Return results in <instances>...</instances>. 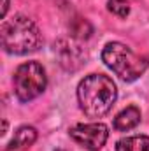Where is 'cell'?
Wrapping results in <instances>:
<instances>
[{
  "mask_svg": "<svg viewBox=\"0 0 149 151\" xmlns=\"http://www.w3.org/2000/svg\"><path fill=\"white\" fill-rule=\"evenodd\" d=\"M37 141V130L34 127H19L12 137V141L9 142L7 146V151H21V150H27L30 148L34 142Z\"/></svg>",
  "mask_w": 149,
  "mask_h": 151,
  "instance_id": "7",
  "label": "cell"
},
{
  "mask_svg": "<svg viewBox=\"0 0 149 151\" xmlns=\"http://www.w3.org/2000/svg\"><path fill=\"white\" fill-rule=\"evenodd\" d=\"M70 137L84 150L98 151L107 142L109 130L104 123H81L70 128Z\"/></svg>",
  "mask_w": 149,
  "mask_h": 151,
  "instance_id": "5",
  "label": "cell"
},
{
  "mask_svg": "<svg viewBox=\"0 0 149 151\" xmlns=\"http://www.w3.org/2000/svg\"><path fill=\"white\" fill-rule=\"evenodd\" d=\"M116 151H149V137L148 135H133L117 141Z\"/></svg>",
  "mask_w": 149,
  "mask_h": 151,
  "instance_id": "9",
  "label": "cell"
},
{
  "mask_svg": "<svg viewBox=\"0 0 149 151\" xmlns=\"http://www.w3.org/2000/svg\"><path fill=\"white\" fill-rule=\"evenodd\" d=\"M69 28L75 39H90L93 34V27L90 25V21L86 18H81V16H74L69 21Z\"/></svg>",
  "mask_w": 149,
  "mask_h": 151,
  "instance_id": "10",
  "label": "cell"
},
{
  "mask_svg": "<svg viewBox=\"0 0 149 151\" xmlns=\"http://www.w3.org/2000/svg\"><path fill=\"white\" fill-rule=\"evenodd\" d=\"M0 39L4 51L11 55H27L39 49L42 37L37 25L23 14H16L11 19H5L0 28Z\"/></svg>",
  "mask_w": 149,
  "mask_h": 151,
  "instance_id": "2",
  "label": "cell"
},
{
  "mask_svg": "<svg viewBox=\"0 0 149 151\" xmlns=\"http://www.w3.org/2000/svg\"><path fill=\"white\" fill-rule=\"evenodd\" d=\"M56 151H67V150H56Z\"/></svg>",
  "mask_w": 149,
  "mask_h": 151,
  "instance_id": "13",
  "label": "cell"
},
{
  "mask_svg": "<svg viewBox=\"0 0 149 151\" xmlns=\"http://www.w3.org/2000/svg\"><path fill=\"white\" fill-rule=\"evenodd\" d=\"M54 53L60 60V65L69 72L79 70L86 58L84 49L72 39H60L54 44Z\"/></svg>",
  "mask_w": 149,
  "mask_h": 151,
  "instance_id": "6",
  "label": "cell"
},
{
  "mask_svg": "<svg viewBox=\"0 0 149 151\" xmlns=\"http://www.w3.org/2000/svg\"><path fill=\"white\" fill-rule=\"evenodd\" d=\"M12 83H14V93H16L18 100L30 102V100L37 99L46 90L47 77H46V70L42 69L40 63L27 62L16 69Z\"/></svg>",
  "mask_w": 149,
  "mask_h": 151,
  "instance_id": "4",
  "label": "cell"
},
{
  "mask_svg": "<svg viewBox=\"0 0 149 151\" xmlns=\"http://www.w3.org/2000/svg\"><path fill=\"white\" fill-rule=\"evenodd\" d=\"M7 9H9V0H4L2 2V16L5 18V14H7Z\"/></svg>",
  "mask_w": 149,
  "mask_h": 151,
  "instance_id": "12",
  "label": "cell"
},
{
  "mask_svg": "<svg viewBox=\"0 0 149 151\" xmlns=\"http://www.w3.org/2000/svg\"><path fill=\"white\" fill-rule=\"evenodd\" d=\"M117 97L116 84L109 76L90 74L77 86V100L82 113L90 118H102L112 109Z\"/></svg>",
  "mask_w": 149,
  "mask_h": 151,
  "instance_id": "1",
  "label": "cell"
},
{
  "mask_svg": "<svg viewBox=\"0 0 149 151\" xmlns=\"http://www.w3.org/2000/svg\"><path fill=\"white\" fill-rule=\"evenodd\" d=\"M140 123V111L135 106H130L126 109H123L121 113L114 118V128L119 132H126L135 128Z\"/></svg>",
  "mask_w": 149,
  "mask_h": 151,
  "instance_id": "8",
  "label": "cell"
},
{
  "mask_svg": "<svg viewBox=\"0 0 149 151\" xmlns=\"http://www.w3.org/2000/svg\"><path fill=\"white\" fill-rule=\"evenodd\" d=\"M107 9L112 14H116L117 18H126L130 14V5L126 0H109L107 2Z\"/></svg>",
  "mask_w": 149,
  "mask_h": 151,
  "instance_id": "11",
  "label": "cell"
},
{
  "mask_svg": "<svg viewBox=\"0 0 149 151\" xmlns=\"http://www.w3.org/2000/svg\"><path fill=\"white\" fill-rule=\"evenodd\" d=\"M102 60L116 76L123 81H135L146 72L149 60L133 53L128 46L121 42H109L102 49Z\"/></svg>",
  "mask_w": 149,
  "mask_h": 151,
  "instance_id": "3",
  "label": "cell"
}]
</instances>
